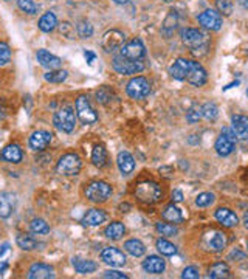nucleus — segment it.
<instances>
[{"label": "nucleus", "instance_id": "nucleus-58", "mask_svg": "<svg viewBox=\"0 0 248 279\" xmlns=\"http://www.w3.org/2000/svg\"><path fill=\"white\" fill-rule=\"evenodd\" d=\"M163 2H172V0H163Z\"/></svg>", "mask_w": 248, "mask_h": 279}, {"label": "nucleus", "instance_id": "nucleus-4", "mask_svg": "<svg viewBox=\"0 0 248 279\" xmlns=\"http://www.w3.org/2000/svg\"><path fill=\"white\" fill-rule=\"evenodd\" d=\"M81 166H83V162L81 158H79V155L68 152L59 158V162L56 165V171L61 175H78L79 171H81Z\"/></svg>", "mask_w": 248, "mask_h": 279}, {"label": "nucleus", "instance_id": "nucleus-51", "mask_svg": "<svg viewBox=\"0 0 248 279\" xmlns=\"http://www.w3.org/2000/svg\"><path fill=\"white\" fill-rule=\"evenodd\" d=\"M9 250V244H3V245H0V257H2L6 251Z\"/></svg>", "mask_w": 248, "mask_h": 279}, {"label": "nucleus", "instance_id": "nucleus-9", "mask_svg": "<svg viewBox=\"0 0 248 279\" xmlns=\"http://www.w3.org/2000/svg\"><path fill=\"white\" fill-rule=\"evenodd\" d=\"M124 41H126V36L120 29H109L103 36L101 45L107 53H115L118 50H121V47L124 45Z\"/></svg>", "mask_w": 248, "mask_h": 279}, {"label": "nucleus", "instance_id": "nucleus-42", "mask_svg": "<svg viewBox=\"0 0 248 279\" xmlns=\"http://www.w3.org/2000/svg\"><path fill=\"white\" fill-rule=\"evenodd\" d=\"M214 200H216L214 194H211V193H202V194H198V195L195 197V205H197L198 208H206V206L213 205Z\"/></svg>", "mask_w": 248, "mask_h": 279}, {"label": "nucleus", "instance_id": "nucleus-12", "mask_svg": "<svg viewBox=\"0 0 248 279\" xmlns=\"http://www.w3.org/2000/svg\"><path fill=\"white\" fill-rule=\"evenodd\" d=\"M101 261L110 267H123L126 264V256L115 247H107L101 251Z\"/></svg>", "mask_w": 248, "mask_h": 279}, {"label": "nucleus", "instance_id": "nucleus-40", "mask_svg": "<svg viewBox=\"0 0 248 279\" xmlns=\"http://www.w3.org/2000/svg\"><path fill=\"white\" fill-rule=\"evenodd\" d=\"M155 228L162 236H175L178 233L177 226L174 223H171V222H158L155 225Z\"/></svg>", "mask_w": 248, "mask_h": 279}, {"label": "nucleus", "instance_id": "nucleus-13", "mask_svg": "<svg viewBox=\"0 0 248 279\" xmlns=\"http://www.w3.org/2000/svg\"><path fill=\"white\" fill-rule=\"evenodd\" d=\"M186 81L190 83L191 85L194 87H202L206 84L208 81V75L205 72V68L195 62V61H191V67H190V72H188V76H186Z\"/></svg>", "mask_w": 248, "mask_h": 279}, {"label": "nucleus", "instance_id": "nucleus-20", "mask_svg": "<svg viewBox=\"0 0 248 279\" xmlns=\"http://www.w3.org/2000/svg\"><path fill=\"white\" fill-rule=\"evenodd\" d=\"M16 197L11 193H0V217L8 219L14 213Z\"/></svg>", "mask_w": 248, "mask_h": 279}, {"label": "nucleus", "instance_id": "nucleus-10", "mask_svg": "<svg viewBox=\"0 0 248 279\" xmlns=\"http://www.w3.org/2000/svg\"><path fill=\"white\" fill-rule=\"evenodd\" d=\"M198 24H200L203 28L206 29H211V31H217L220 29L223 25V19L222 14L216 9H206L202 14H198Z\"/></svg>", "mask_w": 248, "mask_h": 279}, {"label": "nucleus", "instance_id": "nucleus-55", "mask_svg": "<svg viewBox=\"0 0 248 279\" xmlns=\"http://www.w3.org/2000/svg\"><path fill=\"white\" fill-rule=\"evenodd\" d=\"M115 3H118V5H124V3H129L131 2V0H113Z\"/></svg>", "mask_w": 248, "mask_h": 279}, {"label": "nucleus", "instance_id": "nucleus-56", "mask_svg": "<svg viewBox=\"0 0 248 279\" xmlns=\"http://www.w3.org/2000/svg\"><path fill=\"white\" fill-rule=\"evenodd\" d=\"M239 3H241L244 8H248V0H239Z\"/></svg>", "mask_w": 248, "mask_h": 279}, {"label": "nucleus", "instance_id": "nucleus-60", "mask_svg": "<svg viewBox=\"0 0 248 279\" xmlns=\"http://www.w3.org/2000/svg\"><path fill=\"white\" fill-rule=\"evenodd\" d=\"M247 248H248V242H247Z\"/></svg>", "mask_w": 248, "mask_h": 279}, {"label": "nucleus", "instance_id": "nucleus-28", "mask_svg": "<svg viewBox=\"0 0 248 279\" xmlns=\"http://www.w3.org/2000/svg\"><path fill=\"white\" fill-rule=\"evenodd\" d=\"M126 234V228L121 222H112L106 226L104 236L107 239H112V241H120V239Z\"/></svg>", "mask_w": 248, "mask_h": 279}, {"label": "nucleus", "instance_id": "nucleus-30", "mask_svg": "<svg viewBox=\"0 0 248 279\" xmlns=\"http://www.w3.org/2000/svg\"><path fill=\"white\" fill-rule=\"evenodd\" d=\"M230 267L225 262H216L210 267L208 270V278L211 279H223V278H230Z\"/></svg>", "mask_w": 248, "mask_h": 279}, {"label": "nucleus", "instance_id": "nucleus-48", "mask_svg": "<svg viewBox=\"0 0 248 279\" xmlns=\"http://www.w3.org/2000/svg\"><path fill=\"white\" fill-rule=\"evenodd\" d=\"M72 25L70 24H67V22H64V24H61V33H64L65 36H68L72 39Z\"/></svg>", "mask_w": 248, "mask_h": 279}, {"label": "nucleus", "instance_id": "nucleus-21", "mask_svg": "<svg viewBox=\"0 0 248 279\" xmlns=\"http://www.w3.org/2000/svg\"><path fill=\"white\" fill-rule=\"evenodd\" d=\"M0 157H2L3 160L8 162V163H14V165H17V163H21V162H22L24 152H22L21 146L16 144V143H13V144H8V146L3 147V151H2V154H0Z\"/></svg>", "mask_w": 248, "mask_h": 279}, {"label": "nucleus", "instance_id": "nucleus-34", "mask_svg": "<svg viewBox=\"0 0 248 279\" xmlns=\"http://www.w3.org/2000/svg\"><path fill=\"white\" fill-rule=\"evenodd\" d=\"M107 162V151L104 149V146H95L93 147V152H92V163L96 167H103L106 166Z\"/></svg>", "mask_w": 248, "mask_h": 279}, {"label": "nucleus", "instance_id": "nucleus-29", "mask_svg": "<svg viewBox=\"0 0 248 279\" xmlns=\"http://www.w3.org/2000/svg\"><path fill=\"white\" fill-rule=\"evenodd\" d=\"M124 250L134 257H141L146 253V247L138 239H129V241L124 242Z\"/></svg>", "mask_w": 248, "mask_h": 279}, {"label": "nucleus", "instance_id": "nucleus-6", "mask_svg": "<svg viewBox=\"0 0 248 279\" xmlns=\"http://www.w3.org/2000/svg\"><path fill=\"white\" fill-rule=\"evenodd\" d=\"M75 109H76V115L81 119V123L84 124H93L98 121V113L93 111V107L88 101V98L85 95L78 96L76 103H75Z\"/></svg>", "mask_w": 248, "mask_h": 279}, {"label": "nucleus", "instance_id": "nucleus-38", "mask_svg": "<svg viewBox=\"0 0 248 279\" xmlns=\"http://www.w3.org/2000/svg\"><path fill=\"white\" fill-rule=\"evenodd\" d=\"M29 230L34 234H48L50 233V225L44 221V219H33L29 223Z\"/></svg>", "mask_w": 248, "mask_h": 279}, {"label": "nucleus", "instance_id": "nucleus-2", "mask_svg": "<svg viewBox=\"0 0 248 279\" xmlns=\"http://www.w3.org/2000/svg\"><path fill=\"white\" fill-rule=\"evenodd\" d=\"M53 124L59 132L72 134L76 126V116L72 107H62L53 115Z\"/></svg>", "mask_w": 248, "mask_h": 279}, {"label": "nucleus", "instance_id": "nucleus-24", "mask_svg": "<svg viewBox=\"0 0 248 279\" xmlns=\"http://www.w3.org/2000/svg\"><path fill=\"white\" fill-rule=\"evenodd\" d=\"M116 165L120 167L123 175H129L131 172H134V169H135V158L127 151H121L116 157Z\"/></svg>", "mask_w": 248, "mask_h": 279}, {"label": "nucleus", "instance_id": "nucleus-5", "mask_svg": "<svg viewBox=\"0 0 248 279\" xmlns=\"http://www.w3.org/2000/svg\"><path fill=\"white\" fill-rule=\"evenodd\" d=\"M112 67L120 75H137L144 70L143 61H134V59H127L121 55L112 59Z\"/></svg>", "mask_w": 248, "mask_h": 279}, {"label": "nucleus", "instance_id": "nucleus-37", "mask_svg": "<svg viewBox=\"0 0 248 279\" xmlns=\"http://www.w3.org/2000/svg\"><path fill=\"white\" fill-rule=\"evenodd\" d=\"M202 111V116L206 118L208 121H214V119H217V116H219V107H217L214 103H206L200 107Z\"/></svg>", "mask_w": 248, "mask_h": 279}, {"label": "nucleus", "instance_id": "nucleus-44", "mask_svg": "<svg viewBox=\"0 0 248 279\" xmlns=\"http://www.w3.org/2000/svg\"><path fill=\"white\" fill-rule=\"evenodd\" d=\"M216 6L220 13L230 16L233 13V3L231 0H216Z\"/></svg>", "mask_w": 248, "mask_h": 279}, {"label": "nucleus", "instance_id": "nucleus-41", "mask_svg": "<svg viewBox=\"0 0 248 279\" xmlns=\"http://www.w3.org/2000/svg\"><path fill=\"white\" fill-rule=\"evenodd\" d=\"M17 6L21 8L24 13H28V14H37L39 11V5L34 0H17Z\"/></svg>", "mask_w": 248, "mask_h": 279}, {"label": "nucleus", "instance_id": "nucleus-22", "mask_svg": "<svg viewBox=\"0 0 248 279\" xmlns=\"http://www.w3.org/2000/svg\"><path fill=\"white\" fill-rule=\"evenodd\" d=\"M214 216H216V221L219 222L222 226H226V228H233V226H236L237 223H239V219H237V216L228 208H219Z\"/></svg>", "mask_w": 248, "mask_h": 279}, {"label": "nucleus", "instance_id": "nucleus-16", "mask_svg": "<svg viewBox=\"0 0 248 279\" xmlns=\"http://www.w3.org/2000/svg\"><path fill=\"white\" fill-rule=\"evenodd\" d=\"M28 278L29 279H53L55 270H53V267H50L47 264L37 262V264H33L31 267H29Z\"/></svg>", "mask_w": 248, "mask_h": 279}, {"label": "nucleus", "instance_id": "nucleus-26", "mask_svg": "<svg viewBox=\"0 0 248 279\" xmlns=\"http://www.w3.org/2000/svg\"><path fill=\"white\" fill-rule=\"evenodd\" d=\"M75 270L79 273V275H90L93 272H96L98 268V264L90 261V259H81V257H73L72 261Z\"/></svg>", "mask_w": 248, "mask_h": 279}, {"label": "nucleus", "instance_id": "nucleus-3", "mask_svg": "<svg viewBox=\"0 0 248 279\" xmlns=\"http://www.w3.org/2000/svg\"><path fill=\"white\" fill-rule=\"evenodd\" d=\"M84 194L87 197V200H90L93 203H103L112 195V186L106 182L95 180L85 186Z\"/></svg>", "mask_w": 248, "mask_h": 279}, {"label": "nucleus", "instance_id": "nucleus-52", "mask_svg": "<svg viewBox=\"0 0 248 279\" xmlns=\"http://www.w3.org/2000/svg\"><path fill=\"white\" fill-rule=\"evenodd\" d=\"M230 257H231V259H233V257H236V259H237V257H239V259H245V254L236 250V251H233V253L230 254Z\"/></svg>", "mask_w": 248, "mask_h": 279}, {"label": "nucleus", "instance_id": "nucleus-33", "mask_svg": "<svg viewBox=\"0 0 248 279\" xmlns=\"http://www.w3.org/2000/svg\"><path fill=\"white\" fill-rule=\"evenodd\" d=\"M68 78V72L67 70H59V68H55V70H50L44 75V79L52 84H61L64 83L65 79Z\"/></svg>", "mask_w": 248, "mask_h": 279}, {"label": "nucleus", "instance_id": "nucleus-54", "mask_svg": "<svg viewBox=\"0 0 248 279\" xmlns=\"http://www.w3.org/2000/svg\"><path fill=\"white\" fill-rule=\"evenodd\" d=\"M244 225H245V228L248 230V211H247L245 216H244Z\"/></svg>", "mask_w": 248, "mask_h": 279}, {"label": "nucleus", "instance_id": "nucleus-1", "mask_svg": "<svg viewBox=\"0 0 248 279\" xmlns=\"http://www.w3.org/2000/svg\"><path fill=\"white\" fill-rule=\"evenodd\" d=\"M135 195L141 203L152 205V203H157L158 200H160L163 193H162V188L158 186V183L141 182V183H138L137 188H135Z\"/></svg>", "mask_w": 248, "mask_h": 279}, {"label": "nucleus", "instance_id": "nucleus-35", "mask_svg": "<svg viewBox=\"0 0 248 279\" xmlns=\"http://www.w3.org/2000/svg\"><path fill=\"white\" fill-rule=\"evenodd\" d=\"M16 242L25 251H31V250H34V248H37V245H39L36 239L31 237L29 234H19L17 239H16Z\"/></svg>", "mask_w": 248, "mask_h": 279}, {"label": "nucleus", "instance_id": "nucleus-50", "mask_svg": "<svg viewBox=\"0 0 248 279\" xmlns=\"http://www.w3.org/2000/svg\"><path fill=\"white\" fill-rule=\"evenodd\" d=\"M84 56H85V59H87V62L88 64H93V61H95V53H92V52H85L84 53Z\"/></svg>", "mask_w": 248, "mask_h": 279}, {"label": "nucleus", "instance_id": "nucleus-27", "mask_svg": "<svg viewBox=\"0 0 248 279\" xmlns=\"http://www.w3.org/2000/svg\"><path fill=\"white\" fill-rule=\"evenodd\" d=\"M233 131L239 138H248V118L244 115H233L231 116Z\"/></svg>", "mask_w": 248, "mask_h": 279}, {"label": "nucleus", "instance_id": "nucleus-14", "mask_svg": "<svg viewBox=\"0 0 248 279\" xmlns=\"http://www.w3.org/2000/svg\"><path fill=\"white\" fill-rule=\"evenodd\" d=\"M52 137L53 135L48 131H34L29 135V140H28L29 149H33L36 152L44 151V149H47V146L52 143Z\"/></svg>", "mask_w": 248, "mask_h": 279}, {"label": "nucleus", "instance_id": "nucleus-11", "mask_svg": "<svg viewBox=\"0 0 248 279\" xmlns=\"http://www.w3.org/2000/svg\"><path fill=\"white\" fill-rule=\"evenodd\" d=\"M120 55L127 59H134V61H141L146 55V48L140 39H134V41L127 42L121 47Z\"/></svg>", "mask_w": 248, "mask_h": 279}, {"label": "nucleus", "instance_id": "nucleus-19", "mask_svg": "<svg viewBox=\"0 0 248 279\" xmlns=\"http://www.w3.org/2000/svg\"><path fill=\"white\" fill-rule=\"evenodd\" d=\"M206 244H208V248H210L211 251L219 253V251H223L225 248H226L228 237H226L225 233L214 231V233H211L210 236L206 237Z\"/></svg>", "mask_w": 248, "mask_h": 279}, {"label": "nucleus", "instance_id": "nucleus-57", "mask_svg": "<svg viewBox=\"0 0 248 279\" xmlns=\"http://www.w3.org/2000/svg\"><path fill=\"white\" fill-rule=\"evenodd\" d=\"M5 118V109L3 107H0V119Z\"/></svg>", "mask_w": 248, "mask_h": 279}, {"label": "nucleus", "instance_id": "nucleus-18", "mask_svg": "<svg viewBox=\"0 0 248 279\" xmlns=\"http://www.w3.org/2000/svg\"><path fill=\"white\" fill-rule=\"evenodd\" d=\"M36 59H37L39 64H41L42 67H45V68H48V70L59 68V67H61V64H62V59L61 57L52 55L50 52H47V50H37Z\"/></svg>", "mask_w": 248, "mask_h": 279}, {"label": "nucleus", "instance_id": "nucleus-43", "mask_svg": "<svg viewBox=\"0 0 248 279\" xmlns=\"http://www.w3.org/2000/svg\"><path fill=\"white\" fill-rule=\"evenodd\" d=\"M11 59V50H9V45L5 42H0V67H3L9 62Z\"/></svg>", "mask_w": 248, "mask_h": 279}, {"label": "nucleus", "instance_id": "nucleus-46", "mask_svg": "<svg viewBox=\"0 0 248 279\" xmlns=\"http://www.w3.org/2000/svg\"><path fill=\"white\" fill-rule=\"evenodd\" d=\"M200 118H202V111H200V109H191V111L186 113V121L188 123H197Z\"/></svg>", "mask_w": 248, "mask_h": 279}, {"label": "nucleus", "instance_id": "nucleus-7", "mask_svg": "<svg viewBox=\"0 0 248 279\" xmlns=\"http://www.w3.org/2000/svg\"><path fill=\"white\" fill-rule=\"evenodd\" d=\"M126 92L132 99H143L151 93V84L144 76H137L127 83Z\"/></svg>", "mask_w": 248, "mask_h": 279}, {"label": "nucleus", "instance_id": "nucleus-36", "mask_svg": "<svg viewBox=\"0 0 248 279\" xmlns=\"http://www.w3.org/2000/svg\"><path fill=\"white\" fill-rule=\"evenodd\" d=\"M155 247H157V250L162 253V256L171 257L177 253V247L174 244H171L169 241H166V239H158Z\"/></svg>", "mask_w": 248, "mask_h": 279}, {"label": "nucleus", "instance_id": "nucleus-45", "mask_svg": "<svg viewBox=\"0 0 248 279\" xmlns=\"http://www.w3.org/2000/svg\"><path fill=\"white\" fill-rule=\"evenodd\" d=\"M182 278L183 279H198V278H200V273H198V268L197 267L190 265V267H186L185 270H183Z\"/></svg>", "mask_w": 248, "mask_h": 279}, {"label": "nucleus", "instance_id": "nucleus-53", "mask_svg": "<svg viewBox=\"0 0 248 279\" xmlns=\"http://www.w3.org/2000/svg\"><path fill=\"white\" fill-rule=\"evenodd\" d=\"M234 85H239V81H234V83H231V84L225 85V87H223V90H228V88H231V87H234Z\"/></svg>", "mask_w": 248, "mask_h": 279}, {"label": "nucleus", "instance_id": "nucleus-49", "mask_svg": "<svg viewBox=\"0 0 248 279\" xmlns=\"http://www.w3.org/2000/svg\"><path fill=\"white\" fill-rule=\"evenodd\" d=\"M172 200L177 202V203L183 200V193L180 191V189H175V191L172 193Z\"/></svg>", "mask_w": 248, "mask_h": 279}, {"label": "nucleus", "instance_id": "nucleus-8", "mask_svg": "<svg viewBox=\"0 0 248 279\" xmlns=\"http://www.w3.org/2000/svg\"><path fill=\"white\" fill-rule=\"evenodd\" d=\"M180 37L185 45H188L193 50H198L206 45L208 42V37L205 33H202L200 29H194V28H185L182 29Z\"/></svg>", "mask_w": 248, "mask_h": 279}, {"label": "nucleus", "instance_id": "nucleus-47", "mask_svg": "<svg viewBox=\"0 0 248 279\" xmlns=\"http://www.w3.org/2000/svg\"><path fill=\"white\" fill-rule=\"evenodd\" d=\"M103 278H107V279H127V275L118 272V270H107L103 273Z\"/></svg>", "mask_w": 248, "mask_h": 279}, {"label": "nucleus", "instance_id": "nucleus-23", "mask_svg": "<svg viewBox=\"0 0 248 279\" xmlns=\"http://www.w3.org/2000/svg\"><path fill=\"white\" fill-rule=\"evenodd\" d=\"M234 143H236V138L233 137H228L225 134H222L216 141V152L219 154L220 157H228L233 151H234Z\"/></svg>", "mask_w": 248, "mask_h": 279}, {"label": "nucleus", "instance_id": "nucleus-59", "mask_svg": "<svg viewBox=\"0 0 248 279\" xmlns=\"http://www.w3.org/2000/svg\"><path fill=\"white\" fill-rule=\"evenodd\" d=\"M247 96H248V88H247Z\"/></svg>", "mask_w": 248, "mask_h": 279}, {"label": "nucleus", "instance_id": "nucleus-15", "mask_svg": "<svg viewBox=\"0 0 248 279\" xmlns=\"http://www.w3.org/2000/svg\"><path fill=\"white\" fill-rule=\"evenodd\" d=\"M190 67H191V61L190 59H177V61L171 65L169 68V75L177 79V81H186V76L188 72H190Z\"/></svg>", "mask_w": 248, "mask_h": 279}, {"label": "nucleus", "instance_id": "nucleus-31", "mask_svg": "<svg viewBox=\"0 0 248 279\" xmlns=\"http://www.w3.org/2000/svg\"><path fill=\"white\" fill-rule=\"evenodd\" d=\"M39 29L44 33H50V31H53V29L56 28L57 25V19L55 16V13L52 11H47L41 19H39Z\"/></svg>", "mask_w": 248, "mask_h": 279}, {"label": "nucleus", "instance_id": "nucleus-25", "mask_svg": "<svg viewBox=\"0 0 248 279\" xmlns=\"http://www.w3.org/2000/svg\"><path fill=\"white\" fill-rule=\"evenodd\" d=\"M106 219H107V214L103 211V209H88V211L84 214L83 217V223L87 225V226H99L101 223L106 222Z\"/></svg>", "mask_w": 248, "mask_h": 279}, {"label": "nucleus", "instance_id": "nucleus-39", "mask_svg": "<svg viewBox=\"0 0 248 279\" xmlns=\"http://www.w3.org/2000/svg\"><path fill=\"white\" fill-rule=\"evenodd\" d=\"M76 33L81 39H88L93 34V27L88 21H79L76 25Z\"/></svg>", "mask_w": 248, "mask_h": 279}, {"label": "nucleus", "instance_id": "nucleus-17", "mask_svg": "<svg viewBox=\"0 0 248 279\" xmlns=\"http://www.w3.org/2000/svg\"><path fill=\"white\" fill-rule=\"evenodd\" d=\"M166 268V262L160 256H147L143 261V270L149 275H162Z\"/></svg>", "mask_w": 248, "mask_h": 279}, {"label": "nucleus", "instance_id": "nucleus-32", "mask_svg": "<svg viewBox=\"0 0 248 279\" xmlns=\"http://www.w3.org/2000/svg\"><path fill=\"white\" fill-rule=\"evenodd\" d=\"M163 219L166 222H171V223H180L183 221V216L182 211L178 209L174 203L172 205H167L163 211Z\"/></svg>", "mask_w": 248, "mask_h": 279}]
</instances>
